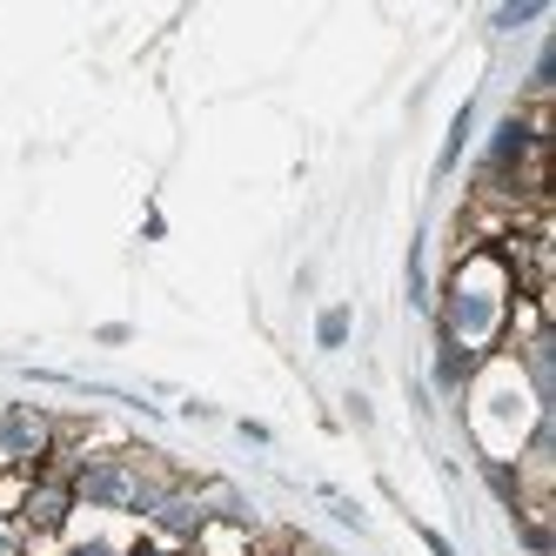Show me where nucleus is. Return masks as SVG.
<instances>
[{
  "label": "nucleus",
  "mask_w": 556,
  "mask_h": 556,
  "mask_svg": "<svg viewBox=\"0 0 556 556\" xmlns=\"http://www.w3.org/2000/svg\"><path fill=\"white\" fill-rule=\"evenodd\" d=\"M503 315H509V275L496 262H463L450 275V289H443V308H435V342L490 355Z\"/></svg>",
  "instance_id": "nucleus-1"
},
{
  "label": "nucleus",
  "mask_w": 556,
  "mask_h": 556,
  "mask_svg": "<svg viewBox=\"0 0 556 556\" xmlns=\"http://www.w3.org/2000/svg\"><path fill=\"white\" fill-rule=\"evenodd\" d=\"M67 483H74V503H88V509H122L135 503V483H141V463L122 456V450H101V456H81L67 469Z\"/></svg>",
  "instance_id": "nucleus-2"
},
{
  "label": "nucleus",
  "mask_w": 556,
  "mask_h": 556,
  "mask_svg": "<svg viewBox=\"0 0 556 556\" xmlns=\"http://www.w3.org/2000/svg\"><path fill=\"white\" fill-rule=\"evenodd\" d=\"M54 435H61V422L48 409L8 403V409H0V463H8V469H41L54 456Z\"/></svg>",
  "instance_id": "nucleus-3"
},
{
  "label": "nucleus",
  "mask_w": 556,
  "mask_h": 556,
  "mask_svg": "<svg viewBox=\"0 0 556 556\" xmlns=\"http://www.w3.org/2000/svg\"><path fill=\"white\" fill-rule=\"evenodd\" d=\"M67 516H74V483H67V469L41 463V476L21 490V516H14V530L21 536H61L67 530Z\"/></svg>",
  "instance_id": "nucleus-4"
},
{
  "label": "nucleus",
  "mask_w": 556,
  "mask_h": 556,
  "mask_svg": "<svg viewBox=\"0 0 556 556\" xmlns=\"http://www.w3.org/2000/svg\"><path fill=\"white\" fill-rule=\"evenodd\" d=\"M148 523H154V543H168V549H194V543L215 530L208 523V503H202V490H194V483H175L162 503H154Z\"/></svg>",
  "instance_id": "nucleus-5"
},
{
  "label": "nucleus",
  "mask_w": 556,
  "mask_h": 556,
  "mask_svg": "<svg viewBox=\"0 0 556 556\" xmlns=\"http://www.w3.org/2000/svg\"><path fill=\"white\" fill-rule=\"evenodd\" d=\"M530 154H536V122H530V114H503V122L490 128V148H483V181L523 175Z\"/></svg>",
  "instance_id": "nucleus-6"
},
{
  "label": "nucleus",
  "mask_w": 556,
  "mask_h": 556,
  "mask_svg": "<svg viewBox=\"0 0 556 556\" xmlns=\"http://www.w3.org/2000/svg\"><path fill=\"white\" fill-rule=\"evenodd\" d=\"M476 369H483V355H469V349H456V342H435V389L463 395V389L476 382Z\"/></svg>",
  "instance_id": "nucleus-7"
},
{
  "label": "nucleus",
  "mask_w": 556,
  "mask_h": 556,
  "mask_svg": "<svg viewBox=\"0 0 556 556\" xmlns=\"http://www.w3.org/2000/svg\"><path fill=\"white\" fill-rule=\"evenodd\" d=\"M349 329H355V315H349V302H336V308H323L315 315V349H349Z\"/></svg>",
  "instance_id": "nucleus-8"
},
{
  "label": "nucleus",
  "mask_w": 556,
  "mask_h": 556,
  "mask_svg": "<svg viewBox=\"0 0 556 556\" xmlns=\"http://www.w3.org/2000/svg\"><path fill=\"white\" fill-rule=\"evenodd\" d=\"M543 14H549V0H516V8H496L490 14V27L496 34H516V27H536Z\"/></svg>",
  "instance_id": "nucleus-9"
},
{
  "label": "nucleus",
  "mask_w": 556,
  "mask_h": 556,
  "mask_svg": "<svg viewBox=\"0 0 556 556\" xmlns=\"http://www.w3.org/2000/svg\"><path fill=\"white\" fill-rule=\"evenodd\" d=\"M469 128H476V108H456V122H450V141H443V162H435V175H450V168L463 162V141H469Z\"/></svg>",
  "instance_id": "nucleus-10"
},
{
  "label": "nucleus",
  "mask_w": 556,
  "mask_h": 556,
  "mask_svg": "<svg viewBox=\"0 0 556 556\" xmlns=\"http://www.w3.org/2000/svg\"><path fill=\"white\" fill-rule=\"evenodd\" d=\"M61 556H122V543H108V536H74Z\"/></svg>",
  "instance_id": "nucleus-11"
},
{
  "label": "nucleus",
  "mask_w": 556,
  "mask_h": 556,
  "mask_svg": "<svg viewBox=\"0 0 556 556\" xmlns=\"http://www.w3.org/2000/svg\"><path fill=\"white\" fill-rule=\"evenodd\" d=\"M549 81H556V48H543V54H536V74H530V94H543Z\"/></svg>",
  "instance_id": "nucleus-12"
},
{
  "label": "nucleus",
  "mask_w": 556,
  "mask_h": 556,
  "mask_svg": "<svg viewBox=\"0 0 556 556\" xmlns=\"http://www.w3.org/2000/svg\"><path fill=\"white\" fill-rule=\"evenodd\" d=\"M0 556H27V536L14 523H0Z\"/></svg>",
  "instance_id": "nucleus-13"
},
{
  "label": "nucleus",
  "mask_w": 556,
  "mask_h": 556,
  "mask_svg": "<svg viewBox=\"0 0 556 556\" xmlns=\"http://www.w3.org/2000/svg\"><path fill=\"white\" fill-rule=\"evenodd\" d=\"M122 556H175V549H168V543H154V536H135Z\"/></svg>",
  "instance_id": "nucleus-14"
},
{
  "label": "nucleus",
  "mask_w": 556,
  "mask_h": 556,
  "mask_svg": "<svg viewBox=\"0 0 556 556\" xmlns=\"http://www.w3.org/2000/svg\"><path fill=\"white\" fill-rule=\"evenodd\" d=\"M329 509H336V516H342V523H349V530H363V509H355V503H342V496H336V490H329Z\"/></svg>",
  "instance_id": "nucleus-15"
},
{
  "label": "nucleus",
  "mask_w": 556,
  "mask_h": 556,
  "mask_svg": "<svg viewBox=\"0 0 556 556\" xmlns=\"http://www.w3.org/2000/svg\"><path fill=\"white\" fill-rule=\"evenodd\" d=\"M422 543H429V556H456V543L443 530H429V523H422Z\"/></svg>",
  "instance_id": "nucleus-16"
}]
</instances>
